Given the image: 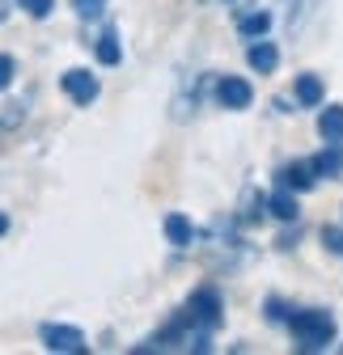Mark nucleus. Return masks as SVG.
Segmentation results:
<instances>
[{"instance_id":"f257e3e1","label":"nucleus","mask_w":343,"mask_h":355,"mask_svg":"<svg viewBox=\"0 0 343 355\" xmlns=\"http://www.w3.org/2000/svg\"><path fill=\"white\" fill-rule=\"evenodd\" d=\"M288 334L296 338V351H326L335 343V313L331 309H296L284 318Z\"/></svg>"},{"instance_id":"f03ea898","label":"nucleus","mask_w":343,"mask_h":355,"mask_svg":"<svg viewBox=\"0 0 343 355\" xmlns=\"http://www.w3.org/2000/svg\"><path fill=\"white\" fill-rule=\"evenodd\" d=\"M187 318H191V326H199V330H217L221 322H225V304H221V292L212 288V284H203V288H195L191 296H187Z\"/></svg>"},{"instance_id":"7ed1b4c3","label":"nucleus","mask_w":343,"mask_h":355,"mask_svg":"<svg viewBox=\"0 0 343 355\" xmlns=\"http://www.w3.org/2000/svg\"><path fill=\"white\" fill-rule=\"evenodd\" d=\"M38 338H42V347L56 351V355H85V351H90L85 334L76 326H64V322H42L38 326Z\"/></svg>"},{"instance_id":"20e7f679","label":"nucleus","mask_w":343,"mask_h":355,"mask_svg":"<svg viewBox=\"0 0 343 355\" xmlns=\"http://www.w3.org/2000/svg\"><path fill=\"white\" fill-rule=\"evenodd\" d=\"M280 5V21H284V34L288 38H301L306 26L314 21V13L322 9V0H276Z\"/></svg>"},{"instance_id":"39448f33","label":"nucleus","mask_w":343,"mask_h":355,"mask_svg":"<svg viewBox=\"0 0 343 355\" xmlns=\"http://www.w3.org/2000/svg\"><path fill=\"white\" fill-rule=\"evenodd\" d=\"M60 89H64V94H68L76 106H90V102H98V94H102L98 76L85 72V68H68V72L60 76Z\"/></svg>"},{"instance_id":"423d86ee","label":"nucleus","mask_w":343,"mask_h":355,"mask_svg":"<svg viewBox=\"0 0 343 355\" xmlns=\"http://www.w3.org/2000/svg\"><path fill=\"white\" fill-rule=\"evenodd\" d=\"M217 102H221L225 110H246V106L254 102V85H250L246 76H221V80H217Z\"/></svg>"},{"instance_id":"0eeeda50","label":"nucleus","mask_w":343,"mask_h":355,"mask_svg":"<svg viewBox=\"0 0 343 355\" xmlns=\"http://www.w3.org/2000/svg\"><path fill=\"white\" fill-rule=\"evenodd\" d=\"M276 182L288 187L292 195H301V191H314V187H318V173L310 169V161H288V165H280Z\"/></svg>"},{"instance_id":"6e6552de","label":"nucleus","mask_w":343,"mask_h":355,"mask_svg":"<svg viewBox=\"0 0 343 355\" xmlns=\"http://www.w3.org/2000/svg\"><path fill=\"white\" fill-rule=\"evenodd\" d=\"M292 98H296V106H322V98H326L322 76L318 72H301L292 80Z\"/></svg>"},{"instance_id":"1a4fd4ad","label":"nucleus","mask_w":343,"mask_h":355,"mask_svg":"<svg viewBox=\"0 0 343 355\" xmlns=\"http://www.w3.org/2000/svg\"><path fill=\"white\" fill-rule=\"evenodd\" d=\"M246 60H250V68L254 72H276L280 68V47H276V42H267V38H254L250 42V47H246Z\"/></svg>"},{"instance_id":"9d476101","label":"nucleus","mask_w":343,"mask_h":355,"mask_svg":"<svg viewBox=\"0 0 343 355\" xmlns=\"http://www.w3.org/2000/svg\"><path fill=\"white\" fill-rule=\"evenodd\" d=\"M310 169L318 178H339L343 173V144H326L318 157H310Z\"/></svg>"},{"instance_id":"9b49d317","label":"nucleus","mask_w":343,"mask_h":355,"mask_svg":"<svg viewBox=\"0 0 343 355\" xmlns=\"http://www.w3.org/2000/svg\"><path fill=\"white\" fill-rule=\"evenodd\" d=\"M267 211L276 220H284V225H296V216H301V207H296V195L288 187H280L276 195H267Z\"/></svg>"},{"instance_id":"f8f14e48","label":"nucleus","mask_w":343,"mask_h":355,"mask_svg":"<svg viewBox=\"0 0 343 355\" xmlns=\"http://www.w3.org/2000/svg\"><path fill=\"white\" fill-rule=\"evenodd\" d=\"M318 136L326 144H343V106H326L318 114Z\"/></svg>"},{"instance_id":"ddd939ff","label":"nucleus","mask_w":343,"mask_h":355,"mask_svg":"<svg viewBox=\"0 0 343 355\" xmlns=\"http://www.w3.org/2000/svg\"><path fill=\"white\" fill-rule=\"evenodd\" d=\"M165 237H169V245H191V241H195L191 220H187L183 211H169V216H165Z\"/></svg>"},{"instance_id":"4468645a","label":"nucleus","mask_w":343,"mask_h":355,"mask_svg":"<svg viewBox=\"0 0 343 355\" xmlns=\"http://www.w3.org/2000/svg\"><path fill=\"white\" fill-rule=\"evenodd\" d=\"M271 30V13L267 9H254V13H242L237 17V34L242 38H263Z\"/></svg>"},{"instance_id":"2eb2a0df","label":"nucleus","mask_w":343,"mask_h":355,"mask_svg":"<svg viewBox=\"0 0 343 355\" xmlns=\"http://www.w3.org/2000/svg\"><path fill=\"white\" fill-rule=\"evenodd\" d=\"M94 55H98V64H106V68H115V64L123 60V42H119L115 30H106V34L94 42Z\"/></svg>"},{"instance_id":"dca6fc26","label":"nucleus","mask_w":343,"mask_h":355,"mask_svg":"<svg viewBox=\"0 0 343 355\" xmlns=\"http://www.w3.org/2000/svg\"><path fill=\"white\" fill-rule=\"evenodd\" d=\"M68 5H72V13L85 17V21H98V17L106 13V0H68Z\"/></svg>"},{"instance_id":"f3484780","label":"nucleus","mask_w":343,"mask_h":355,"mask_svg":"<svg viewBox=\"0 0 343 355\" xmlns=\"http://www.w3.org/2000/svg\"><path fill=\"white\" fill-rule=\"evenodd\" d=\"M17 9H22L26 17L42 21V17H51V9H56V0H17Z\"/></svg>"},{"instance_id":"a211bd4d","label":"nucleus","mask_w":343,"mask_h":355,"mask_svg":"<svg viewBox=\"0 0 343 355\" xmlns=\"http://www.w3.org/2000/svg\"><path fill=\"white\" fill-rule=\"evenodd\" d=\"M263 211H267V195H246V211H242V220L246 225H254V220H263Z\"/></svg>"},{"instance_id":"6ab92c4d","label":"nucleus","mask_w":343,"mask_h":355,"mask_svg":"<svg viewBox=\"0 0 343 355\" xmlns=\"http://www.w3.org/2000/svg\"><path fill=\"white\" fill-rule=\"evenodd\" d=\"M13 76H17V60L13 55H0V94L13 85Z\"/></svg>"},{"instance_id":"aec40b11","label":"nucleus","mask_w":343,"mask_h":355,"mask_svg":"<svg viewBox=\"0 0 343 355\" xmlns=\"http://www.w3.org/2000/svg\"><path fill=\"white\" fill-rule=\"evenodd\" d=\"M322 245L331 254H343V229H322Z\"/></svg>"},{"instance_id":"412c9836","label":"nucleus","mask_w":343,"mask_h":355,"mask_svg":"<svg viewBox=\"0 0 343 355\" xmlns=\"http://www.w3.org/2000/svg\"><path fill=\"white\" fill-rule=\"evenodd\" d=\"M5 233H9V216H5V211H0V237H5Z\"/></svg>"},{"instance_id":"4be33fe9","label":"nucleus","mask_w":343,"mask_h":355,"mask_svg":"<svg viewBox=\"0 0 343 355\" xmlns=\"http://www.w3.org/2000/svg\"><path fill=\"white\" fill-rule=\"evenodd\" d=\"M5 17H9V0H0V26H5Z\"/></svg>"}]
</instances>
